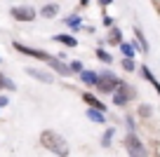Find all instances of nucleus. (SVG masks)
Here are the masks:
<instances>
[{
    "label": "nucleus",
    "instance_id": "nucleus-31",
    "mask_svg": "<svg viewBox=\"0 0 160 157\" xmlns=\"http://www.w3.org/2000/svg\"><path fill=\"white\" fill-rule=\"evenodd\" d=\"M0 64H2V59H0Z\"/></svg>",
    "mask_w": 160,
    "mask_h": 157
},
{
    "label": "nucleus",
    "instance_id": "nucleus-13",
    "mask_svg": "<svg viewBox=\"0 0 160 157\" xmlns=\"http://www.w3.org/2000/svg\"><path fill=\"white\" fill-rule=\"evenodd\" d=\"M80 98L85 101V106H87V108H99V110H104V113H106V103L101 101V98L97 96V94H92L90 89H87V92H82V94H80Z\"/></svg>",
    "mask_w": 160,
    "mask_h": 157
},
{
    "label": "nucleus",
    "instance_id": "nucleus-25",
    "mask_svg": "<svg viewBox=\"0 0 160 157\" xmlns=\"http://www.w3.org/2000/svg\"><path fill=\"white\" fill-rule=\"evenodd\" d=\"M125 127H127V131H137V117L132 113L125 115Z\"/></svg>",
    "mask_w": 160,
    "mask_h": 157
},
{
    "label": "nucleus",
    "instance_id": "nucleus-10",
    "mask_svg": "<svg viewBox=\"0 0 160 157\" xmlns=\"http://www.w3.org/2000/svg\"><path fill=\"white\" fill-rule=\"evenodd\" d=\"M26 75H31L33 80H38V82H42V84H52V82H54L52 70L47 73V70H42V68H33V66H28V68H26Z\"/></svg>",
    "mask_w": 160,
    "mask_h": 157
},
{
    "label": "nucleus",
    "instance_id": "nucleus-6",
    "mask_svg": "<svg viewBox=\"0 0 160 157\" xmlns=\"http://www.w3.org/2000/svg\"><path fill=\"white\" fill-rule=\"evenodd\" d=\"M12 47L19 52V54H24V56H33V59H38V61H47L50 59V52H45V49H40V47H31V45H24V42H12Z\"/></svg>",
    "mask_w": 160,
    "mask_h": 157
},
{
    "label": "nucleus",
    "instance_id": "nucleus-23",
    "mask_svg": "<svg viewBox=\"0 0 160 157\" xmlns=\"http://www.w3.org/2000/svg\"><path fill=\"white\" fill-rule=\"evenodd\" d=\"M14 89H17L14 80L7 78L5 73H0V92H14Z\"/></svg>",
    "mask_w": 160,
    "mask_h": 157
},
{
    "label": "nucleus",
    "instance_id": "nucleus-7",
    "mask_svg": "<svg viewBox=\"0 0 160 157\" xmlns=\"http://www.w3.org/2000/svg\"><path fill=\"white\" fill-rule=\"evenodd\" d=\"M45 64L50 66V70H52L54 75H61V78H71V75H73V73H71V66H68V61H66V59H59L57 54H52L50 59L45 61Z\"/></svg>",
    "mask_w": 160,
    "mask_h": 157
},
{
    "label": "nucleus",
    "instance_id": "nucleus-17",
    "mask_svg": "<svg viewBox=\"0 0 160 157\" xmlns=\"http://www.w3.org/2000/svg\"><path fill=\"white\" fill-rule=\"evenodd\" d=\"M118 49H120V54L127 56V59H137V54H139V49H137V45L132 40H122L118 45Z\"/></svg>",
    "mask_w": 160,
    "mask_h": 157
},
{
    "label": "nucleus",
    "instance_id": "nucleus-14",
    "mask_svg": "<svg viewBox=\"0 0 160 157\" xmlns=\"http://www.w3.org/2000/svg\"><path fill=\"white\" fill-rule=\"evenodd\" d=\"M137 73H139V75H141V78H144V80H146V82H148V84H151V87H153V89H155V92H158V96H160V80H158V78H155V75H153V70H151V68H148V66H146V64H144V66H139V70H137Z\"/></svg>",
    "mask_w": 160,
    "mask_h": 157
},
{
    "label": "nucleus",
    "instance_id": "nucleus-12",
    "mask_svg": "<svg viewBox=\"0 0 160 157\" xmlns=\"http://www.w3.org/2000/svg\"><path fill=\"white\" fill-rule=\"evenodd\" d=\"M64 24H66V28H68L71 33H80V31H82V26H85V21H82V14L71 12V14L64 19Z\"/></svg>",
    "mask_w": 160,
    "mask_h": 157
},
{
    "label": "nucleus",
    "instance_id": "nucleus-8",
    "mask_svg": "<svg viewBox=\"0 0 160 157\" xmlns=\"http://www.w3.org/2000/svg\"><path fill=\"white\" fill-rule=\"evenodd\" d=\"M78 80L85 84L87 89H97V84H99V70H94V68H85L82 73L78 75Z\"/></svg>",
    "mask_w": 160,
    "mask_h": 157
},
{
    "label": "nucleus",
    "instance_id": "nucleus-20",
    "mask_svg": "<svg viewBox=\"0 0 160 157\" xmlns=\"http://www.w3.org/2000/svg\"><path fill=\"white\" fill-rule=\"evenodd\" d=\"M153 113H155V108L151 103H139V106H137V117L139 120H151Z\"/></svg>",
    "mask_w": 160,
    "mask_h": 157
},
{
    "label": "nucleus",
    "instance_id": "nucleus-5",
    "mask_svg": "<svg viewBox=\"0 0 160 157\" xmlns=\"http://www.w3.org/2000/svg\"><path fill=\"white\" fill-rule=\"evenodd\" d=\"M10 17L19 24H28V21H35L38 19V10L33 5H14L10 7Z\"/></svg>",
    "mask_w": 160,
    "mask_h": 157
},
{
    "label": "nucleus",
    "instance_id": "nucleus-9",
    "mask_svg": "<svg viewBox=\"0 0 160 157\" xmlns=\"http://www.w3.org/2000/svg\"><path fill=\"white\" fill-rule=\"evenodd\" d=\"M132 33H134V40H132V42L137 45V49H139V54H148L151 52V45H148V40H146V35H144V31L139 28V26H134V28H132Z\"/></svg>",
    "mask_w": 160,
    "mask_h": 157
},
{
    "label": "nucleus",
    "instance_id": "nucleus-21",
    "mask_svg": "<svg viewBox=\"0 0 160 157\" xmlns=\"http://www.w3.org/2000/svg\"><path fill=\"white\" fill-rule=\"evenodd\" d=\"M94 56H97L104 66H111V64H113V54H111V49H106V47H97V49H94Z\"/></svg>",
    "mask_w": 160,
    "mask_h": 157
},
{
    "label": "nucleus",
    "instance_id": "nucleus-22",
    "mask_svg": "<svg viewBox=\"0 0 160 157\" xmlns=\"http://www.w3.org/2000/svg\"><path fill=\"white\" fill-rule=\"evenodd\" d=\"M120 68L125 70V73H137V70H139V64H137V59L122 56V59H120Z\"/></svg>",
    "mask_w": 160,
    "mask_h": 157
},
{
    "label": "nucleus",
    "instance_id": "nucleus-3",
    "mask_svg": "<svg viewBox=\"0 0 160 157\" xmlns=\"http://www.w3.org/2000/svg\"><path fill=\"white\" fill-rule=\"evenodd\" d=\"M137 96H139V94H137V87L125 80V82L115 89V94H111V103H113L115 108H127L130 103L137 101Z\"/></svg>",
    "mask_w": 160,
    "mask_h": 157
},
{
    "label": "nucleus",
    "instance_id": "nucleus-27",
    "mask_svg": "<svg viewBox=\"0 0 160 157\" xmlns=\"http://www.w3.org/2000/svg\"><path fill=\"white\" fill-rule=\"evenodd\" d=\"M10 106V96L7 94H0V108H7Z\"/></svg>",
    "mask_w": 160,
    "mask_h": 157
},
{
    "label": "nucleus",
    "instance_id": "nucleus-15",
    "mask_svg": "<svg viewBox=\"0 0 160 157\" xmlns=\"http://www.w3.org/2000/svg\"><path fill=\"white\" fill-rule=\"evenodd\" d=\"M122 40H125V33H122V28H120V26L108 28V33H106V45H108V47H118Z\"/></svg>",
    "mask_w": 160,
    "mask_h": 157
},
{
    "label": "nucleus",
    "instance_id": "nucleus-24",
    "mask_svg": "<svg viewBox=\"0 0 160 157\" xmlns=\"http://www.w3.org/2000/svg\"><path fill=\"white\" fill-rule=\"evenodd\" d=\"M68 66H71V73H73V75H80L82 70H85V64H82V61H78V59L68 61Z\"/></svg>",
    "mask_w": 160,
    "mask_h": 157
},
{
    "label": "nucleus",
    "instance_id": "nucleus-28",
    "mask_svg": "<svg viewBox=\"0 0 160 157\" xmlns=\"http://www.w3.org/2000/svg\"><path fill=\"white\" fill-rule=\"evenodd\" d=\"M92 5V0H80V10H87Z\"/></svg>",
    "mask_w": 160,
    "mask_h": 157
},
{
    "label": "nucleus",
    "instance_id": "nucleus-18",
    "mask_svg": "<svg viewBox=\"0 0 160 157\" xmlns=\"http://www.w3.org/2000/svg\"><path fill=\"white\" fill-rule=\"evenodd\" d=\"M85 115H87V120L94 122V124H106V113H104V110H99V108H87Z\"/></svg>",
    "mask_w": 160,
    "mask_h": 157
},
{
    "label": "nucleus",
    "instance_id": "nucleus-29",
    "mask_svg": "<svg viewBox=\"0 0 160 157\" xmlns=\"http://www.w3.org/2000/svg\"><path fill=\"white\" fill-rule=\"evenodd\" d=\"M113 2H115V0H99V5L104 7V10H106V7H108V5H113Z\"/></svg>",
    "mask_w": 160,
    "mask_h": 157
},
{
    "label": "nucleus",
    "instance_id": "nucleus-16",
    "mask_svg": "<svg viewBox=\"0 0 160 157\" xmlns=\"http://www.w3.org/2000/svg\"><path fill=\"white\" fill-rule=\"evenodd\" d=\"M38 17H42V19H57L59 17V2H45L38 10Z\"/></svg>",
    "mask_w": 160,
    "mask_h": 157
},
{
    "label": "nucleus",
    "instance_id": "nucleus-19",
    "mask_svg": "<svg viewBox=\"0 0 160 157\" xmlns=\"http://www.w3.org/2000/svg\"><path fill=\"white\" fill-rule=\"evenodd\" d=\"M113 138H115V127L104 129V134H101V138H99V145L104 148V150H108V148L113 145Z\"/></svg>",
    "mask_w": 160,
    "mask_h": 157
},
{
    "label": "nucleus",
    "instance_id": "nucleus-26",
    "mask_svg": "<svg viewBox=\"0 0 160 157\" xmlns=\"http://www.w3.org/2000/svg\"><path fill=\"white\" fill-rule=\"evenodd\" d=\"M101 26H104L106 31L113 28V26H115V17H111V14H106V12H104V17H101Z\"/></svg>",
    "mask_w": 160,
    "mask_h": 157
},
{
    "label": "nucleus",
    "instance_id": "nucleus-1",
    "mask_svg": "<svg viewBox=\"0 0 160 157\" xmlns=\"http://www.w3.org/2000/svg\"><path fill=\"white\" fill-rule=\"evenodd\" d=\"M40 143H42V148H47L50 152H54L57 157H68L71 155L68 141H66L61 134L52 131V129H45V131L40 134Z\"/></svg>",
    "mask_w": 160,
    "mask_h": 157
},
{
    "label": "nucleus",
    "instance_id": "nucleus-2",
    "mask_svg": "<svg viewBox=\"0 0 160 157\" xmlns=\"http://www.w3.org/2000/svg\"><path fill=\"white\" fill-rule=\"evenodd\" d=\"M125 82V80L120 78L118 73H113L111 70V66H106V68H101L99 70V84H97V92L99 94H115V89L120 87V84Z\"/></svg>",
    "mask_w": 160,
    "mask_h": 157
},
{
    "label": "nucleus",
    "instance_id": "nucleus-11",
    "mask_svg": "<svg viewBox=\"0 0 160 157\" xmlns=\"http://www.w3.org/2000/svg\"><path fill=\"white\" fill-rule=\"evenodd\" d=\"M52 40L54 42H59L61 47H66V49H75L78 47V38H75V33H57V35H52Z\"/></svg>",
    "mask_w": 160,
    "mask_h": 157
},
{
    "label": "nucleus",
    "instance_id": "nucleus-4",
    "mask_svg": "<svg viewBox=\"0 0 160 157\" xmlns=\"http://www.w3.org/2000/svg\"><path fill=\"white\" fill-rule=\"evenodd\" d=\"M125 150H127V157H148V148L141 141L139 131H127L125 134Z\"/></svg>",
    "mask_w": 160,
    "mask_h": 157
},
{
    "label": "nucleus",
    "instance_id": "nucleus-30",
    "mask_svg": "<svg viewBox=\"0 0 160 157\" xmlns=\"http://www.w3.org/2000/svg\"><path fill=\"white\" fill-rule=\"evenodd\" d=\"M82 33H90V35H92V33H94V26H87V24H85V26H82Z\"/></svg>",
    "mask_w": 160,
    "mask_h": 157
}]
</instances>
